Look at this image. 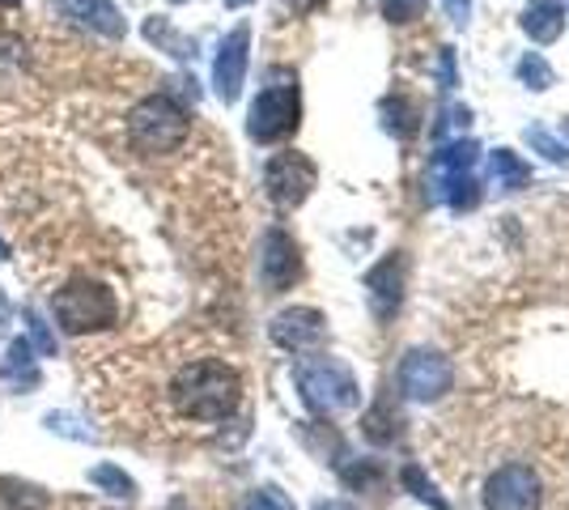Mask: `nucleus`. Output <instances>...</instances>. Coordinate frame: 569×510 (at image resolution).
<instances>
[{
  "instance_id": "412c9836",
  "label": "nucleus",
  "mask_w": 569,
  "mask_h": 510,
  "mask_svg": "<svg viewBox=\"0 0 569 510\" xmlns=\"http://www.w3.org/2000/svg\"><path fill=\"white\" fill-rule=\"evenodd\" d=\"M382 4V18L387 22H417L426 13V0H379Z\"/></svg>"
},
{
  "instance_id": "dca6fc26",
  "label": "nucleus",
  "mask_w": 569,
  "mask_h": 510,
  "mask_svg": "<svg viewBox=\"0 0 569 510\" xmlns=\"http://www.w3.org/2000/svg\"><path fill=\"white\" fill-rule=\"evenodd\" d=\"M489 188H498V192H515V188H522L531 174H527V167H522L519 158L510 153V149H493L489 153Z\"/></svg>"
},
{
  "instance_id": "6ab92c4d",
  "label": "nucleus",
  "mask_w": 569,
  "mask_h": 510,
  "mask_svg": "<svg viewBox=\"0 0 569 510\" xmlns=\"http://www.w3.org/2000/svg\"><path fill=\"white\" fill-rule=\"evenodd\" d=\"M90 486H98L102 493H111V498H137L132 477L123 468H116V463H94L90 468Z\"/></svg>"
},
{
  "instance_id": "f8f14e48",
  "label": "nucleus",
  "mask_w": 569,
  "mask_h": 510,
  "mask_svg": "<svg viewBox=\"0 0 569 510\" xmlns=\"http://www.w3.org/2000/svg\"><path fill=\"white\" fill-rule=\"evenodd\" d=\"M260 277L268 290H289L302 277V251L284 230H268L263 234V256H260Z\"/></svg>"
},
{
  "instance_id": "b1692460",
  "label": "nucleus",
  "mask_w": 569,
  "mask_h": 510,
  "mask_svg": "<svg viewBox=\"0 0 569 510\" xmlns=\"http://www.w3.org/2000/svg\"><path fill=\"white\" fill-rule=\"evenodd\" d=\"M519 77H522V86H531V90H545L548 81H552V73H548V64L540 56H522Z\"/></svg>"
},
{
  "instance_id": "a211bd4d",
  "label": "nucleus",
  "mask_w": 569,
  "mask_h": 510,
  "mask_svg": "<svg viewBox=\"0 0 569 510\" xmlns=\"http://www.w3.org/2000/svg\"><path fill=\"white\" fill-rule=\"evenodd\" d=\"M0 510H48L43 489L26 486V481H0Z\"/></svg>"
},
{
  "instance_id": "9d476101",
  "label": "nucleus",
  "mask_w": 569,
  "mask_h": 510,
  "mask_svg": "<svg viewBox=\"0 0 569 510\" xmlns=\"http://www.w3.org/2000/svg\"><path fill=\"white\" fill-rule=\"evenodd\" d=\"M247 51H251V30L247 26H238V30H230L221 39L213 60V86L221 102H234L238 90H242V81H247Z\"/></svg>"
},
{
  "instance_id": "2f4dec72",
  "label": "nucleus",
  "mask_w": 569,
  "mask_h": 510,
  "mask_svg": "<svg viewBox=\"0 0 569 510\" xmlns=\"http://www.w3.org/2000/svg\"><path fill=\"white\" fill-rule=\"evenodd\" d=\"M0 260H9V243L4 239H0Z\"/></svg>"
},
{
  "instance_id": "4468645a",
  "label": "nucleus",
  "mask_w": 569,
  "mask_h": 510,
  "mask_svg": "<svg viewBox=\"0 0 569 510\" xmlns=\"http://www.w3.org/2000/svg\"><path fill=\"white\" fill-rule=\"evenodd\" d=\"M60 9H64L77 26L94 30L102 39H123V34H128V22H123V13H119L111 0H60Z\"/></svg>"
},
{
  "instance_id": "ddd939ff",
  "label": "nucleus",
  "mask_w": 569,
  "mask_h": 510,
  "mask_svg": "<svg viewBox=\"0 0 569 510\" xmlns=\"http://www.w3.org/2000/svg\"><path fill=\"white\" fill-rule=\"evenodd\" d=\"M403 272H408L403 256H387V260H382V264L366 277V286H370V302H375V316H379V319H391L396 311H400Z\"/></svg>"
},
{
  "instance_id": "9b49d317",
  "label": "nucleus",
  "mask_w": 569,
  "mask_h": 510,
  "mask_svg": "<svg viewBox=\"0 0 569 510\" xmlns=\"http://www.w3.org/2000/svg\"><path fill=\"white\" fill-rule=\"evenodd\" d=\"M268 337L277 340L281 349H289V353H307V349H315L319 340L328 337V319L319 311H310V307H289V311H281L268 323Z\"/></svg>"
},
{
  "instance_id": "423d86ee",
  "label": "nucleus",
  "mask_w": 569,
  "mask_h": 510,
  "mask_svg": "<svg viewBox=\"0 0 569 510\" xmlns=\"http://www.w3.org/2000/svg\"><path fill=\"white\" fill-rule=\"evenodd\" d=\"M315 179H319V170L298 149H284L277 158H268V167H263V188L277 209H298L315 188Z\"/></svg>"
},
{
  "instance_id": "f3484780",
  "label": "nucleus",
  "mask_w": 569,
  "mask_h": 510,
  "mask_svg": "<svg viewBox=\"0 0 569 510\" xmlns=\"http://www.w3.org/2000/svg\"><path fill=\"white\" fill-rule=\"evenodd\" d=\"M0 379L13 383V388H30V383L39 379L34 358H30V340H13V344H9V353H4V362H0Z\"/></svg>"
},
{
  "instance_id": "a878e982",
  "label": "nucleus",
  "mask_w": 569,
  "mask_h": 510,
  "mask_svg": "<svg viewBox=\"0 0 569 510\" xmlns=\"http://www.w3.org/2000/svg\"><path fill=\"white\" fill-rule=\"evenodd\" d=\"M242 510H293V502L284 498L281 489H260V493L247 498V507Z\"/></svg>"
},
{
  "instance_id": "4be33fe9",
  "label": "nucleus",
  "mask_w": 569,
  "mask_h": 510,
  "mask_svg": "<svg viewBox=\"0 0 569 510\" xmlns=\"http://www.w3.org/2000/svg\"><path fill=\"white\" fill-rule=\"evenodd\" d=\"M403 486L412 489L417 498H426V502H429V507H433V510H451V507H447V502H442V498H438V489L429 486V477H426V472H417V468H403Z\"/></svg>"
},
{
  "instance_id": "f257e3e1",
  "label": "nucleus",
  "mask_w": 569,
  "mask_h": 510,
  "mask_svg": "<svg viewBox=\"0 0 569 510\" xmlns=\"http://www.w3.org/2000/svg\"><path fill=\"white\" fill-rule=\"evenodd\" d=\"M170 400L174 409L191 421H226L238 413V400H242V379H238L234 366L217 362H191L174 374L170 383Z\"/></svg>"
},
{
  "instance_id": "20e7f679",
  "label": "nucleus",
  "mask_w": 569,
  "mask_h": 510,
  "mask_svg": "<svg viewBox=\"0 0 569 510\" xmlns=\"http://www.w3.org/2000/svg\"><path fill=\"white\" fill-rule=\"evenodd\" d=\"M51 316H56V323H60L69 337H86V332H102V328L116 323L119 302L107 286L81 281V277H77V281H69L64 290H56V298H51Z\"/></svg>"
},
{
  "instance_id": "0eeeda50",
  "label": "nucleus",
  "mask_w": 569,
  "mask_h": 510,
  "mask_svg": "<svg viewBox=\"0 0 569 510\" xmlns=\"http://www.w3.org/2000/svg\"><path fill=\"white\" fill-rule=\"evenodd\" d=\"M480 502H485V510H540L545 486H540L531 463H506L485 481Z\"/></svg>"
},
{
  "instance_id": "473e14b6",
  "label": "nucleus",
  "mask_w": 569,
  "mask_h": 510,
  "mask_svg": "<svg viewBox=\"0 0 569 510\" xmlns=\"http://www.w3.org/2000/svg\"><path fill=\"white\" fill-rule=\"evenodd\" d=\"M0 4H4V9H18V4H22V0H0Z\"/></svg>"
},
{
  "instance_id": "39448f33",
  "label": "nucleus",
  "mask_w": 569,
  "mask_h": 510,
  "mask_svg": "<svg viewBox=\"0 0 569 510\" xmlns=\"http://www.w3.org/2000/svg\"><path fill=\"white\" fill-rule=\"evenodd\" d=\"M293 379H298V391H302L307 409H315V413H345V409H353L357 400H361V396H357L353 370L332 362V358L302 362Z\"/></svg>"
},
{
  "instance_id": "cd10ccee",
  "label": "nucleus",
  "mask_w": 569,
  "mask_h": 510,
  "mask_svg": "<svg viewBox=\"0 0 569 510\" xmlns=\"http://www.w3.org/2000/svg\"><path fill=\"white\" fill-rule=\"evenodd\" d=\"M9 323H13V307H9V298L0 293V337L9 332Z\"/></svg>"
},
{
  "instance_id": "6e6552de",
  "label": "nucleus",
  "mask_w": 569,
  "mask_h": 510,
  "mask_svg": "<svg viewBox=\"0 0 569 510\" xmlns=\"http://www.w3.org/2000/svg\"><path fill=\"white\" fill-rule=\"evenodd\" d=\"M476 146L472 141H459V146L442 149L433 158V196H447L451 209H472L476 204Z\"/></svg>"
},
{
  "instance_id": "2eb2a0df",
  "label": "nucleus",
  "mask_w": 569,
  "mask_h": 510,
  "mask_svg": "<svg viewBox=\"0 0 569 510\" xmlns=\"http://www.w3.org/2000/svg\"><path fill=\"white\" fill-rule=\"evenodd\" d=\"M522 30H527L536 43L561 39V30H566V9H561V0H531L527 13H522Z\"/></svg>"
},
{
  "instance_id": "c756f323",
  "label": "nucleus",
  "mask_w": 569,
  "mask_h": 510,
  "mask_svg": "<svg viewBox=\"0 0 569 510\" xmlns=\"http://www.w3.org/2000/svg\"><path fill=\"white\" fill-rule=\"evenodd\" d=\"M447 4H451L455 22H463V13H468V0H447Z\"/></svg>"
},
{
  "instance_id": "7c9ffc66",
  "label": "nucleus",
  "mask_w": 569,
  "mask_h": 510,
  "mask_svg": "<svg viewBox=\"0 0 569 510\" xmlns=\"http://www.w3.org/2000/svg\"><path fill=\"white\" fill-rule=\"evenodd\" d=\"M226 4H230V9H242V4H251V0H226Z\"/></svg>"
},
{
  "instance_id": "aec40b11",
  "label": "nucleus",
  "mask_w": 569,
  "mask_h": 510,
  "mask_svg": "<svg viewBox=\"0 0 569 510\" xmlns=\"http://www.w3.org/2000/svg\"><path fill=\"white\" fill-rule=\"evenodd\" d=\"M26 340H30V349H39L43 358H56V337H51L48 323L34 316V311L26 316Z\"/></svg>"
},
{
  "instance_id": "393cba45",
  "label": "nucleus",
  "mask_w": 569,
  "mask_h": 510,
  "mask_svg": "<svg viewBox=\"0 0 569 510\" xmlns=\"http://www.w3.org/2000/svg\"><path fill=\"white\" fill-rule=\"evenodd\" d=\"M408 116H412V111L403 107L400 98H391V102H382V123H387V128H391L396 137H408V132H412V123H408Z\"/></svg>"
},
{
  "instance_id": "72a5a7b5",
  "label": "nucleus",
  "mask_w": 569,
  "mask_h": 510,
  "mask_svg": "<svg viewBox=\"0 0 569 510\" xmlns=\"http://www.w3.org/2000/svg\"><path fill=\"white\" fill-rule=\"evenodd\" d=\"M170 4H183V0H170Z\"/></svg>"
},
{
  "instance_id": "c85d7f7f",
  "label": "nucleus",
  "mask_w": 569,
  "mask_h": 510,
  "mask_svg": "<svg viewBox=\"0 0 569 510\" xmlns=\"http://www.w3.org/2000/svg\"><path fill=\"white\" fill-rule=\"evenodd\" d=\"M284 4H289V9H293V13H310V9H319V4H323V0H284Z\"/></svg>"
},
{
  "instance_id": "7ed1b4c3",
  "label": "nucleus",
  "mask_w": 569,
  "mask_h": 510,
  "mask_svg": "<svg viewBox=\"0 0 569 510\" xmlns=\"http://www.w3.org/2000/svg\"><path fill=\"white\" fill-rule=\"evenodd\" d=\"M128 137L132 146L149 153V158H162L188 141V111L167 94H153L132 107L128 116Z\"/></svg>"
},
{
  "instance_id": "f03ea898",
  "label": "nucleus",
  "mask_w": 569,
  "mask_h": 510,
  "mask_svg": "<svg viewBox=\"0 0 569 510\" xmlns=\"http://www.w3.org/2000/svg\"><path fill=\"white\" fill-rule=\"evenodd\" d=\"M302 120V94H298V77L293 73H268V86H263L256 102H251V116H247V132L251 141L260 146H272V141H284Z\"/></svg>"
},
{
  "instance_id": "5701e85b",
  "label": "nucleus",
  "mask_w": 569,
  "mask_h": 510,
  "mask_svg": "<svg viewBox=\"0 0 569 510\" xmlns=\"http://www.w3.org/2000/svg\"><path fill=\"white\" fill-rule=\"evenodd\" d=\"M48 421V430L51 434H64V438H81V442H94V430H81V417H69V413H48L43 417Z\"/></svg>"
},
{
  "instance_id": "1a4fd4ad",
  "label": "nucleus",
  "mask_w": 569,
  "mask_h": 510,
  "mask_svg": "<svg viewBox=\"0 0 569 510\" xmlns=\"http://www.w3.org/2000/svg\"><path fill=\"white\" fill-rule=\"evenodd\" d=\"M451 379H455L451 362H447L442 353H433V349H412L400 366L403 396H412V400H421V404L447 396V391H451Z\"/></svg>"
},
{
  "instance_id": "bb28decb",
  "label": "nucleus",
  "mask_w": 569,
  "mask_h": 510,
  "mask_svg": "<svg viewBox=\"0 0 569 510\" xmlns=\"http://www.w3.org/2000/svg\"><path fill=\"white\" fill-rule=\"evenodd\" d=\"M531 146L540 149L548 162H561V167H569V149L561 146V141H552L548 132H531Z\"/></svg>"
}]
</instances>
